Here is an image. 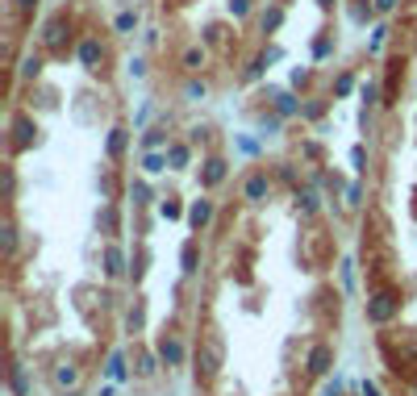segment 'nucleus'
Masks as SVG:
<instances>
[{
  "instance_id": "nucleus-2",
  "label": "nucleus",
  "mask_w": 417,
  "mask_h": 396,
  "mask_svg": "<svg viewBox=\"0 0 417 396\" xmlns=\"http://www.w3.org/2000/svg\"><path fill=\"white\" fill-rule=\"evenodd\" d=\"M368 317L371 321H388V317H392V296H375L368 305Z\"/></svg>"
},
{
  "instance_id": "nucleus-3",
  "label": "nucleus",
  "mask_w": 417,
  "mask_h": 396,
  "mask_svg": "<svg viewBox=\"0 0 417 396\" xmlns=\"http://www.w3.org/2000/svg\"><path fill=\"white\" fill-rule=\"evenodd\" d=\"M159 351H163V363H180V359H184V347H180V342H163Z\"/></svg>"
},
{
  "instance_id": "nucleus-1",
  "label": "nucleus",
  "mask_w": 417,
  "mask_h": 396,
  "mask_svg": "<svg viewBox=\"0 0 417 396\" xmlns=\"http://www.w3.org/2000/svg\"><path fill=\"white\" fill-rule=\"evenodd\" d=\"M330 363H334V351L330 347H313V354H309V371H330Z\"/></svg>"
}]
</instances>
